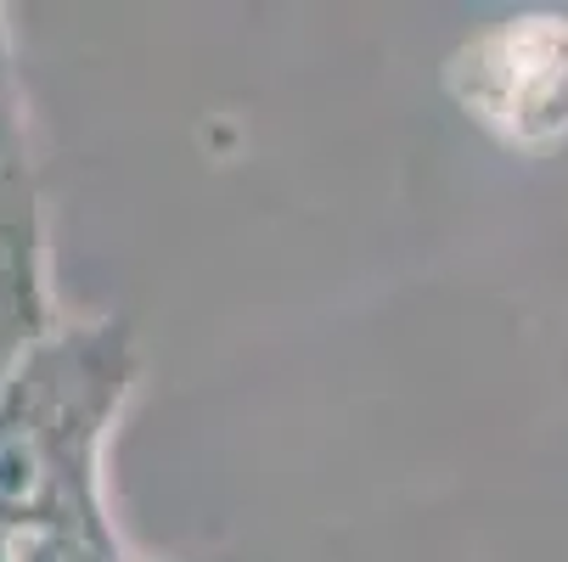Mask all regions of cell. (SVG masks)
<instances>
[{"instance_id":"6","label":"cell","mask_w":568,"mask_h":562,"mask_svg":"<svg viewBox=\"0 0 568 562\" xmlns=\"http://www.w3.org/2000/svg\"><path fill=\"white\" fill-rule=\"evenodd\" d=\"M7 556H12V529L0 523V562H7Z\"/></svg>"},{"instance_id":"3","label":"cell","mask_w":568,"mask_h":562,"mask_svg":"<svg viewBox=\"0 0 568 562\" xmlns=\"http://www.w3.org/2000/svg\"><path fill=\"white\" fill-rule=\"evenodd\" d=\"M0 270H12V276H51L45 192H40L29 96H23V73H18L7 12H0Z\"/></svg>"},{"instance_id":"1","label":"cell","mask_w":568,"mask_h":562,"mask_svg":"<svg viewBox=\"0 0 568 562\" xmlns=\"http://www.w3.org/2000/svg\"><path fill=\"white\" fill-rule=\"evenodd\" d=\"M141 377L124 315H57L0 382V523L119 534L108 445Z\"/></svg>"},{"instance_id":"2","label":"cell","mask_w":568,"mask_h":562,"mask_svg":"<svg viewBox=\"0 0 568 562\" xmlns=\"http://www.w3.org/2000/svg\"><path fill=\"white\" fill-rule=\"evenodd\" d=\"M450 102L513 152L568 135V18H501L462 40L445 62Z\"/></svg>"},{"instance_id":"4","label":"cell","mask_w":568,"mask_h":562,"mask_svg":"<svg viewBox=\"0 0 568 562\" xmlns=\"http://www.w3.org/2000/svg\"><path fill=\"white\" fill-rule=\"evenodd\" d=\"M57 327V293L51 276H12L0 270V382L29 355V344Z\"/></svg>"},{"instance_id":"5","label":"cell","mask_w":568,"mask_h":562,"mask_svg":"<svg viewBox=\"0 0 568 562\" xmlns=\"http://www.w3.org/2000/svg\"><path fill=\"white\" fill-rule=\"evenodd\" d=\"M7 562H141L124 551L119 534H51V529H12Z\"/></svg>"}]
</instances>
